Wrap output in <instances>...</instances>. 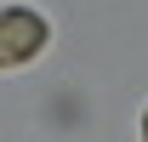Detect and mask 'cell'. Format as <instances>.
<instances>
[{"label": "cell", "instance_id": "6da1fadb", "mask_svg": "<svg viewBox=\"0 0 148 142\" xmlns=\"http://www.w3.org/2000/svg\"><path fill=\"white\" fill-rule=\"evenodd\" d=\"M46 17L29 12V6H0V68H23V63H34L46 51Z\"/></svg>", "mask_w": 148, "mask_h": 142}, {"label": "cell", "instance_id": "7a4b0ae2", "mask_svg": "<svg viewBox=\"0 0 148 142\" xmlns=\"http://www.w3.org/2000/svg\"><path fill=\"white\" fill-rule=\"evenodd\" d=\"M143 142H148V114H143Z\"/></svg>", "mask_w": 148, "mask_h": 142}]
</instances>
